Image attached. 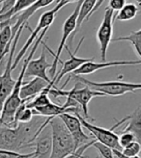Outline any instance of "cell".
I'll return each mask as SVG.
<instances>
[{
  "instance_id": "cell-22",
  "label": "cell",
  "mask_w": 141,
  "mask_h": 158,
  "mask_svg": "<svg viewBox=\"0 0 141 158\" xmlns=\"http://www.w3.org/2000/svg\"><path fill=\"white\" fill-rule=\"evenodd\" d=\"M139 11L137 5L134 3H127L120 11H118L115 17H113L114 21H129L136 17V15Z\"/></svg>"
},
{
  "instance_id": "cell-11",
  "label": "cell",
  "mask_w": 141,
  "mask_h": 158,
  "mask_svg": "<svg viewBox=\"0 0 141 158\" xmlns=\"http://www.w3.org/2000/svg\"><path fill=\"white\" fill-rule=\"evenodd\" d=\"M50 67H51V64H49V63L46 61L45 49L43 48L40 57L36 60H30L28 62L23 79L29 78V77H38V78L43 79V80H45V82H48L49 84L51 80L49 78L48 74H46V69H50Z\"/></svg>"
},
{
  "instance_id": "cell-23",
  "label": "cell",
  "mask_w": 141,
  "mask_h": 158,
  "mask_svg": "<svg viewBox=\"0 0 141 158\" xmlns=\"http://www.w3.org/2000/svg\"><path fill=\"white\" fill-rule=\"evenodd\" d=\"M49 102H51V101L49 98V94L42 92L41 94H37V96L35 98H33L31 100L26 102V107L30 108V109H35V108L42 107V106L49 104Z\"/></svg>"
},
{
  "instance_id": "cell-14",
  "label": "cell",
  "mask_w": 141,
  "mask_h": 158,
  "mask_svg": "<svg viewBox=\"0 0 141 158\" xmlns=\"http://www.w3.org/2000/svg\"><path fill=\"white\" fill-rule=\"evenodd\" d=\"M21 148L22 146L17 128L8 127L0 123V149L18 152Z\"/></svg>"
},
{
  "instance_id": "cell-32",
  "label": "cell",
  "mask_w": 141,
  "mask_h": 158,
  "mask_svg": "<svg viewBox=\"0 0 141 158\" xmlns=\"http://www.w3.org/2000/svg\"><path fill=\"white\" fill-rule=\"evenodd\" d=\"M105 2V0H98V1H97V3H96V5H95V7H94L93 8V10H92V12L90 13V15H89V19H90V17H91V15L94 14V13H95V12H97L99 9H100V6H101V4H103Z\"/></svg>"
},
{
  "instance_id": "cell-10",
  "label": "cell",
  "mask_w": 141,
  "mask_h": 158,
  "mask_svg": "<svg viewBox=\"0 0 141 158\" xmlns=\"http://www.w3.org/2000/svg\"><path fill=\"white\" fill-rule=\"evenodd\" d=\"M59 118L64 123L70 135H72L75 149L78 147L88 143L89 137L84 133L82 129V125L79 120L76 118V116L72 115L70 113H64L59 116Z\"/></svg>"
},
{
  "instance_id": "cell-6",
  "label": "cell",
  "mask_w": 141,
  "mask_h": 158,
  "mask_svg": "<svg viewBox=\"0 0 141 158\" xmlns=\"http://www.w3.org/2000/svg\"><path fill=\"white\" fill-rule=\"evenodd\" d=\"M82 1L83 0H77V4L75 6V11L72 13V15H70V17L65 20L64 24H63V33H62V38H61V41H60V44L58 45V48H57V51L56 53L54 54L50 48H49L46 44L45 43L44 44V46L45 48H48L49 51L51 52V54L54 56V60L51 64V67L49 69V73L52 77V79L55 77V73H56V68H57V64L60 62H62L60 60V56H61V53H62V50L64 49V46L66 45V42L67 40L72 36L75 32V30L76 28V20H77V17H78V14H79V10H80V6L82 4Z\"/></svg>"
},
{
  "instance_id": "cell-31",
  "label": "cell",
  "mask_w": 141,
  "mask_h": 158,
  "mask_svg": "<svg viewBox=\"0 0 141 158\" xmlns=\"http://www.w3.org/2000/svg\"><path fill=\"white\" fill-rule=\"evenodd\" d=\"M112 152H113L114 157H117V158H140L139 156H135V157H128V156H125L120 151H118V149H115V148H112Z\"/></svg>"
},
{
  "instance_id": "cell-4",
  "label": "cell",
  "mask_w": 141,
  "mask_h": 158,
  "mask_svg": "<svg viewBox=\"0 0 141 158\" xmlns=\"http://www.w3.org/2000/svg\"><path fill=\"white\" fill-rule=\"evenodd\" d=\"M68 4H69V2L67 1V0H59V2L56 4V6L54 7L53 9L43 13V15L40 17V19H39V21H38V24H37L36 28L33 31H31V35H30L29 39L27 40V42L25 43L24 45L22 46V48L19 50V52L17 55V57L14 59L13 65H12V70H14L15 68H17L18 64L20 62L22 57L24 56V54L26 53L28 48L34 44L35 40L37 39V37L39 35H40V33L42 32V31L45 28H49V26L54 21L56 14L62 9V8L65 7Z\"/></svg>"
},
{
  "instance_id": "cell-29",
  "label": "cell",
  "mask_w": 141,
  "mask_h": 158,
  "mask_svg": "<svg viewBox=\"0 0 141 158\" xmlns=\"http://www.w3.org/2000/svg\"><path fill=\"white\" fill-rule=\"evenodd\" d=\"M15 1H17V0H3L2 3L0 4L2 6V8L0 9V15H4L9 12L15 5Z\"/></svg>"
},
{
  "instance_id": "cell-16",
  "label": "cell",
  "mask_w": 141,
  "mask_h": 158,
  "mask_svg": "<svg viewBox=\"0 0 141 158\" xmlns=\"http://www.w3.org/2000/svg\"><path fill=\"white\" fill-rule=\"evenodd\" d=\"M48 126L35 139V143H33V147H35L36 149L34 152V155L31 158H49L51 153L52 141L51 133L49 132Z\"/></svg>"
},
{
  "instance_id": "cell-33",
  "label": "cell",
  "mask_w": 141,
  "mask_h": 158,
  "mask_svg": "<svg viewBox=\"0 0 141 158\" xmlns=\"http://www.w3.org/2000/svg\"><path fill=\"white\" fill-rule=\"evenodd\" d=\"M33 155H34V152H29V153H20L18 157H15V158H31Z\"/></svg>"
},
{
  "instance_id": "cell-34",
  "label": "cell",
  "mask_w": 141,
  "mask_h": 158,
  "mask_svg": "<svg viewBox=\"0 0 141 158\" xmlns=\"http://www.w3.org/2000/svg\"><path fill=\"white\" fill-rule=\"evenodd\" d=\"M11 25L12 26V21H11V19H9V20H7V21H5V22H2V23H0V31H1V29L5 26V25Z\"/></svg>"
},
{
  "instance_id": "cell-20",
  "label": "cell",
  "mask_w": 141,
  "mask_h": 158,
  "mask_svg": "<svg viewBox=\"0 0 141 158\" xmlns=\"http://www.w3.org/2000/svg\"><path fill=\"white\" fill-rule=\"evenodd\" d=\"M12 42L11 25L7 24L0 31V62L7 53H9Z\"/></svg>"
},
{
  "instance_id": "cell-26",
  "label": "cell",
  "mask_w": 141,
  "mask_h": 158,
  "mask_svg": "<svg viewBox=\"0 0 141 158\" xmlns=\"http://www.w3.org/2000/svg\"><path fill=\"white\" fill-rule=\"evenodd\" d=\"M121 134L122 135L119 137L118 141H119V145L122 148L136 141V138L135 137L134 134H131L130 132H121Z\"/></svg>"
},
{
  "instance_id": "cell-35",
  "label": "cell",
  "mask_w": 141,
  "mask_h": 158,
  "mask_svg": "<svg viewBox=\"0 0 141 158\" xmlns=\"http://www.w3.org/2000/svg\"><path fill=\"white\" fill-rule=\"evenodd\" d=\"M136 1V3H137V6H139L140 4H141V0H135Z\"/></svg>"
},
{
  "instance_id": "cell-28",
  "label": "cell",
  "mask_w": 141,
  "mask_h": 158,
  "mask_svg": "<svg viewBox=\"0 0 141 158\" xmlns=\"http://www.w3.org/2000/svg\"><path fill=\"white\" fill-rule=\"evenodd\" d=\"M127 4V0H109L108 8L114 11H120Z\"/></svg>"
},
{
  "instance_id": "cell-36",
  "label": "cell",
  "mask_w": 141,
  "mask_h": 158,
  "mask_svg": "<svg viewBox=\"0 0 141 158\" xmlns=\"http://www.w3.org/2000/svg\"><path fill=\"white\" fill-rule=\"evenodd\" d=\"M67 1L69 3H70V2H75V1H77V0H67Z\"/></svg>"
},
{
  "instance_id": "cell-2",
  "label": "cell",
  "mask_w": 141,
  "mask_h": 158,
  "mask_svg": "<svg viewBox=\"0 0 141 158\" xmlns=\"http://www.w3.org/2000/svg\"><path fill=\"white\" fill-rule=\"evenodd\" d=\"M77 82H79L95 92L101 93L104 96L111 97H120L125 94L135 92L141 88L140 83H130V82H122V81H107V82H94L90 81L80 75L70 74Z\"/></svg>"
},
{
  "instance_id": "cell-12",
  "label": "cell",
  "mask_w": 141,
  "mask_h": 158,
  "mask_svg": "<svg viewBox=\"0 0 141 158\" xmlns=\"http://www.w3.org/2000/svg\"><path fill=\"white\" fill-rule=\"evenodd\" d=\"M53 1L54 0H36V1L31 6H29L27 9L18 14L17 15H15V23L11 26L12 41L14 40L17 32L19 30V28H21V27L24 28V25H26L28 19L32 17L37 11L42 9V8H45L46 6L50 5Z\"/></svg>"
},
{
  "instance_id": "cell-15",
  "label": "cell",
  "mask_w": 141,
  "mask_h": 158,
  "mask_svg": "<svg viewBox=\"0 0 141 158\" xmlns=\"http://www.w3.org/2000/svg\"><path fill=\"white\" fill-rule=\"evenodd\" d=\"M125 122H129V123L121 132H130L131 134H134L135 137L136 138V141L138 143H140V141H141V108L140 107L137 108L132 114L120 120L116 124L112 126L111 130H114L116 127H118L119 125H122Z\"/></svg>"
},
{
  "instance_id": "cell-1",
  "label": "cell",
  "mask_w": 141,
  "mask_h": 158,
  "mask_svg": "<svg viewBox=\"0 0 141 158\" xmlns=\"http://www.w3.org/2000/svg\"><path fill=\"white\" fill-rule=\"evenodd\" d=\"M51 131V153L49 158H65L75 151L72 135L59 117L53 118L49 123Z\"/></svg>"
},
{
  "instance_id": "cell-30",
  "label": "cell",
  "mask_w": 141,
  "mask_h": 158,
  "mask_svg": "<svg viewBox=\"0 0 141 158\" xmlns=\"http://www.w3.org/2000/svg\"><path fill=\"white\" fill-rule=\"evenodd\" d=\"M20 153L15 152L5 151V149H0V158H15L18 157Z\"/></svg>"
},
{
  "instance_id": "cell-7",
  "label": "cell",
  "mask_w": 141,
  "mask_h": 158,
  "mask_svg": "<svg viewBox=\"0 0 141 158\" xmlns=\"http://www.w3.org/2000/svg\"><path fill=\"white\" fill-rule=\"evenodd\" d=\"M74 114L75 116H76L78 120H79L83 127H85L94 137H95V140L97 142H100V143L109 147L110 148L118 149L120 152L122 151V148L120 147L119 141H118L119 136L117 135L115 132H113V130L103 128V127H100V126L90 123L88 121H86L84 118H82L78 112H75Z\"/></svg>"
},
{
  "instance_id": "cell-24",
  "label": "cell",
  "mask_w": 141,
  "mask_h": 158,
  "mask_svg": "<svg viewBox=\"0 0 141 158\" xmlns=\"http://www.w3.org/2000/svg\"><path fill=\"white\" fill-rule=\"evenodd\" d=\"M140 143L138 142H134V143L130 144L129 146L125 147L122 148L121 152L125 155V156H128V157H135V156H138V153L140 152Z\"/></svg>"
},
{
  "instance_id": "cell-27",
  "label": "cell",
  "mask_w": 141,
  "mask_h": 158,
  "mask_svg": "<svg viewBox=\"0 0 141 158\" xmlns=\"http://www.w3.org/2000/svg\"><path fill=\"white\" fill-rule=\"evenodd\" d=\"M94 142H95V140H92V141H89L88 143H86V144H84V145H82L80 147H78L74 152L69 154L65 158H83L82 155H83L84 152L87 148H89L90 147H92V145L94 144Z\"/></svg>"
},
{
  "instance_id": "cell-13",
  "label": "cell",
  "mask_w": 141,
  "mask_h": 158,
  "mask_svg": "<svg viewBox=\"0 0 141 158\" xmlns=\"http://www.w3.org/2000/svg\"><path fill=\"white\" fill-rule=\"evenodd\" d=\"M141 60H135V61H112V62H87L80 66L74 72L75 75H86V74H91L93 73H96L98 70L101 69H106L110 67H116V66H130V65H140Z\"/></svg>"
},
{
  "instance_id": "cell-3",
  "label": "cell",
  "mask_w": 141,
  "mask_h": 158,
  "mask_svg": "<svg viewBox=\"0 0 141 158\" xmlns=\"http://www.w3.org/2000/svg\"><path fill=\"white\" fill-rule=\"evenodd\" d=\"M80 83L77 82L72 90L69 91H64L60 88H56L55 86H53L52 88L49 91V94H51L54 98H69L74 99L78 106H80L82 109V112L84 114V117L86 118H89V114H88V104L89 102L96 97H105L101 93L95 92L91 90L89 87L83 85L82 88H79Z\"/></svg>"
},
{
  "instance_id": "cell-19",
  "label": "cell",
  "mask_w": 141,
  "mask_h": 158,
  "mask_svg": "<svg viewBox=\"0 0 141 158\" xmlns=\"http://www.w3.org/2000/svg\"><path fill=\"white\" fill-rule=\"evenodd\" d=\"M97 1L98 0H83L82 1V4L80 6V10H79V14H78L77 20H76V28L75 30L74 34L70 37V43H73L74 38L76 35V33L78 32V30L80 29L83 21L89 19V15L92 12L93 8L95 7Z\"/></svg>"
},
{
  "instance_id": "cell-9",
  "label": "cell",
  "mask_w": 141,
  "mask_h": 158,
  "mask_svg": "<svg viewBox=\"0 0 141 158\" xmlns=\"http://www.w3.org/2000/svg\"><path fill=\"white\" fill-rule=\"evenodd\" d=\"M83 41H84V37L81 38L80 42H79V44H77V46H76V48H75V50L74 53H72V51L70 50L69 46L67 44L64 46V48L70 54V59L67 60V61H65V62H61L62 65H63V66H62V69H61L60 72L58 73V74L50 81V83L49 84V86L45 88L46 92H49L53 86H55L56 84H58L60 82L61 79L64 77V75H66V74H68L70 73H74L75 70H76L80 66H82L83 64H85V63H87V62H90V61H93L94 60L93 57L92 58H81V57H77L76 56V53H77L78 49H79L80 45L82 44Z\"/></svg>"
},
{
  "instance_id": "cell-8",
  "label": "cell",
  "mask_w": 141,
  "mask_h": 158,
  "mask_svg": "<svg viewBox=\"0 0 141 158\" xmlns=\"http://www.w3.org/2000/svg\"><path fill=\"white\" fill-rule=\"evenodd\" d=\"M113 17H114V12L111 9H109L108 7L105 8L104 19L101 21L100 25L98 29V32H97V40L99 42L100 48L101 62H106L107 49L112 40Z\"/></svg>"
},
{
  "instance_id": "cell-21",
  "label": "cell",
  "mask_w": 141,
  "mask_h": 158,
  "mask_svg": "<svg viewBox=\"0 0 141 158\" xmlns=\"http://www.w3.org/2000/svg\"><path fill=\"white\" fill-rule=\"evenodd\" d=\"M111 42H129L132 45V47H134V49L136 52L138 58L140 59L141 57V29H138L137 31H134V32H131L129 36L112 39Z\"/></svg>"
},
{
  "instance_id": "cell-18",
  "label": "cell",
  "mask_w": 141,
  "mask_h": 158,
  "mask_svg": "<svg viewBox=\"0 0 141 158\" xmlns=\"http://www.w3.org/2000/svg\"><path fill=\"white\" fill-rule=\"evenodd\" d=\"M34 116H42L45 118H56L64 113H75L78 112L77 108H65L64 106H60L58 104H54L52 102H49L42 107H38L32 109Z\"/></svg>"
},
{
  "instance_id": "cell-17",
  "label": "cell",
  "mask_w": 141,
  "mask_h": 158,
  "mask_svg": "<svg viewBox=\"0 0 141 158\" xmlns=\"http://www.w3.org/2000/svg\"><path fill=\"white\" fill-rule=\"evenodd\" d=\"M48 86V82L38 77H35L31 81H23L19 90V98L20 99L31 100L37 94H41Z\"/></svg>"
},
{
  "instance_id": "cell-25",
  "label": "cell",
  "mask_w": 141,
  "mask_h": 158,
  "mask_svg": "<svg viewBox=\"0 0 141 158\" xmlns=\"http://www.w3.org/2000/svg\"><path fill=\"white\" fill-rule=\"evenodd\" d=\"M92 147L96 148L97 151L100 152V156H103L104 158H114V154L112 152V148H110L109 147L100 143V142H97L95 140L94 144L92 145Z\"/></svg>"
},
{
  "instance_id": "cell-5",
  "label": "cell",
  "mask_w": 141,
  "mask_h": 158,
  "mask_svg": "<svg viewBox=\"0 0 141 158\" xmlns=\"http://www.w3.org/2000/svg\"><path fill=\"white\" fill-rule=\"evenodd\" d=\"M23 28H19V30L15 34L11 47H10V55L9 58H8L7 61V65L6 68L3 72V74L0 75V113L2 111V107L4 105V102L7 99V98L10 96V94L12 93L15 84V80L13 79L12 77V65H13V61H14V55H15V48H17V44L19 40V37L22 33Z\"/></svg>"
}]
</instances>
